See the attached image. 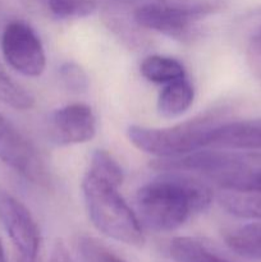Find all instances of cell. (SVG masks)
<instances>
[{"mask_svg":"<svg viewBox=\"0 0 261 262\" xmlns=\"http://www.w3.org/2000/svg\"><path fill=\"white\" fill-rule=\"evenodd\" d=\"M214 200L207 183L189 173L164 171L136 193L143 224L155 232H171L205 211Z\"/></svg>","mask_w":261,"mask_h":262,"instance_id":"1","label":"cell"},{"mask_svg":"<svg viewBox=\"0 0 261 262\" xmlns=\"http://www.w3.org/2000/svg\"><path fill=\"white\" fill-rule=\"evenodd\" d=\"M151 168L204 177L222 191L261 192V152L257 151L200 150L178 158L158 159Z\"/></svg>","mask_w":261,"mask_h":262,"instance_id":"2","label":"cell"},{"mask_svg":"<svg viewBox=\"0 0 261 262\" xmlns=\"http://www.w3.org/2000/svg\"><path fill=\"white\" fill-rule=\"evenodd\" d=\"M81 187L87 214L100 233L132 247L145 245L142 224L117 187L87 171Z\"/></svg>","mask_w":261,"mask_h":262,"instance_id":"3","label":"cell"},{"mask_svg":"<svg viewBox=\"0 0 261 262\" xmlns=\"http://www.w3.org/2000/svg\"><path fill=\"white\" fill-rule=\"evenodd\" d=\"M227 107H214L192 119L168 128H148L132 124L128 127L129 142L142 152L158 159H170L204 150L207 132L223 122Z\"/></svg>","mask_w":261,"mask_h":262,"instance_id":"4","label":"cell"},{"mask_svg":"<svg viewBox=\"0 0 261 262\" xmlns=\"http://www.w3.org/2000/svg\"><path fill=\"white\" fill-rule=\"evenodd\" d=\"M0 161L30 183L48 186L50 174L30 138L0 113Z\"/></svg>","mask_w":261,"mask_h":262,"instance_id":"5","label":"cell"},{"mask_svg":"<svg viewBox=\"0 0 261 262\" xmlns=\"http://www.w3.org/2000/svg\"><path fill=\"white\" fill-rule=\"evenodd\" d=\"M2 53L7 63L26 77H40L46 68L41 38L28 23L12 20L2 35Z\"/></svg>","mask_w":261,"mask_h":262,"instance_id":"6","label":"cell"},{"mask_svg":"<svg viewBox=\"0 0 261 262\" xmlns=\"http://www.w3.org/2000/svg\"><path fill=\"white\" fill-rule=\"evenodd\" d=\"M0 222L9 235L17 262H36L40 251V229L30 210L9 192L0 189Z\"/></svg>","mask_w":261,"mask_h":262,"instance_id":"7","label":"cell"},{"mask_svg":"<svg viewBox=\"0 0 261 262\" xmlns=\"http://www.w3.org/2000/svg\"><path fill=\"white\" fill-rule=\"evenodd\" d=\"M96 117L83 102H73L55 109L46 120V132L58 146L81 145L96 135Z\"/></svg>","mask_w":261,"mask_h":262,"instance_id":"8","label":"cell"},{"mask_svg":"<svg viewBox=\"0 0 261 262\" xmlns=\"http://www.w3.org/2000/svg\"><path fill=\"white\" fill-rule=\"evenodd\" d=\"M204 150H261L260 119L220 122L207 132Z\"/></svg>","mask_w":261,"mask_h":262,"instance_id":"9","label":"cell"},{"mask_svg":"<svg viewBox=\"0 0 261 262\" xmlns=\"http://www.w3.org/2000/svg\"><path fill=\"white\" fill-rule=\"evenodd\" d=\"M194 100L193 86L186 78L164 86L158 97V112L165 118H177L191 107Z\"/></svg>","mask_w":261,"mask_h":262,"instance_id":"10","label":"cell"},{"mask_svg":"<svg viewBox=\"0 0 261 262\" xmlns=\"http://www.w3.org/2000/svg\"><path fill=\"white\" fill-rule=\"evenodd\" d=\"M169 253L177 262H232L206 242L194 237L173 238Z\"/></svg>","mask_w":261,"mask_h":262,"instance_id":"11","label":"cell"},{"mask_svg":"<svg viewBox=\"0 0 261 262\" xmlns=\"http://www.w3.org/2000/svg\"><path fill=\"white\" fill-rule=\"evenodd\" d=\"M225 245L247 260H261V220L224 233Z\"/></svg>","mask_w":261,"mask_h":262,"instance_id":"12","label":"cell"},{"mask_svg":"<svg viewBox=\"0 0 261 262\" xmlns=\"http://www.w3.org/2000/svg\"><path fill=\"white\" fill-rule=\"evenodd\" d=\"M143 78L153 83L166 84L186 78V69L177 59L164 55H150L140 66Z\"/></svg>","mask_w":261,"mask_h":262,"instance_id":"13","label":"cell"},{"mask_svg":"<svg viewBox=\"0 0 261 262\" xmlns=\"http://www.w3.org/2000/svg\"><path fill=\"white\" fill-rule=\"evenodd\" d=\"M217 202L230 215L251 220H261V192L222 191Z\"/></svg>","mask_w":261,"mask_h":262,"instance_id":"14","label":"cell"},{"mask_svg":"<svg viewBox=\"0 0 261 262\" xmlns=\"http://www.w3.org/2000/svg\"><path fill=\"white\" fill-rule=\"evenodd\" d=\"M0 102L15 110H30L35 97L25 86L15 81L0 64Z\"/></svg>","mask_w":261,"mask_h":262,"instance_id":"15","label":"cell"},{"mask_svg":"<svg viewBox=\"0 0 261 262\" xmlns=\"http://www.w3.org/2000/svg\"><path fill=\"white\" fill-rule=\"evenodd\" d=\"M87 173L119 188L124 181V173L117 159L106 150H95Z\"/></svg>","mask_w":261,"mask_h":262,"instance_id":"16","label":"cell"},{"mask_svg":"<svg viewBox=\"0 0 261 262\" xmlns=\"http://www.w3.org/2000/svg\"><path fill=\"white\" fill-rule=\"evenodd\" d=\"M46 12L56 19H78L91 15L96 10L95 0H37Z\"/></svg>","mask_w":261,"mask_h":262,"instance_id":"17","label":"cell"},{"mask_svg":"<svg viewBox=\"0 0 261 262\" xmlns=\"http://www.w3.org/2000/svg\"><path fill=\"white\" fill-rule=\"evenodd\" d=\"M77 250L83 262H125L104 243L90 235H79Z\"/></svg>","mask_w":261,"mask_h":262,"instance_id":"18","label":"cell"},{"mask_svg":"<svg viewBox=\"0 0 261 262\" xmlns=\"http://www.w3.org/2000/svg\"><path fill=\"white\" fill-rule=\"evenodd\" d=\"M59 78L64 89L73 94H83L90 87L86 71L76 61H64L59 68Z\"/></svg>","mask_w":261,"mask_h":262,"instance_id":"19","label":"cell"},{"mask_svg":"<svg viewBox=\"0 0 261 262\" xmlns=\"http://www.w3.org/2000/svg\"><path fill=\"white\" fill-rule=\"evenodd\" d=\"M49 262H73L68 252V248L64 245L63 241H56L53 247V251H51L50 261Z\"/></svg>","mask_w":261,"mask_h":262,"instance_id":"20","label":"cell"},{"mask_svg":"<svg viewBox=\"0 0 261 262\" xmlns=\"http://www.w3.org/2000/svg\"><path fill=\"white\" fill-rule=\"evenodd\" d=\"M0 262H7V260H5V253H4V248H3L2 241H0Z\"/></svg>","mask_w":261,"mask_h":262,"instance_id":"21","label":"cell"},{"mask_svg":"<svg viewBox=\"0 0 261 262\" xmlns=\"http://www.w3.org/2000/svg\"><path fill=\"white\" fill-rule=\"evenodd\" d=\"M256 67H257V71L261 76V61H256Z\"/></svg>","mask_w":261,"mask_h":262,"instance_id":"22","label":"cell"}]
</instances>
